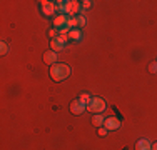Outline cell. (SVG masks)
<instances>
[{"label": "cell", "instance_id": "cell-1", "mask_svg": "<svg viewBox=\"0 0 157 150\" xmlns=\"http://www.w3.org/2000/svg\"><path fill=\"white\" fill-rule=\"evenodd\" d=\"M48 75H50L52 80L62 82V80H65V78L70 75V67L67 65V63H55V65L50 67Z\"/></svg>", "mask_w": 157, "mask_h": 150}, {"label": "cell", "instance_id": "cell-2", "mask_svg": "<svg viewBox=\"0 0 157 150\" xmlns=\"http://www.w3.org/2000/svg\"><path fill=\"white\" fill-rule=\"evenodd\" d=\"M107 108V103L104 102V99H100V97H92L90 102L87 103V110L92 112V114H104Z\"/></svg>", "mask_w": 157, "mask_h": 150}, {"label": "cell", "instance_id": "cell-3", "mask_svg": "<svg viewBox=\"0 0 157 150\" xmlns=\"http://www.w3.org/2000/svg\"><path fill=\"white\" fill-rule=\"evenodd\" d=\"M69 40V35H59L57 39L50 40V50L54 52H59V50H63L65 47V42Z\"/></svg>", "mask_w": 157, "mask_h": 150}, {"label": "cell", "instance_id": "cell-4", "mask_svg": "<svg viewBox=\"0 0 157 150\" xmlns=\"http://www.w3.org/2000/svg\"><path fill=\"white\" fill-rule=\"evenodd\" d=\"M69 15H65V13H59V15H55L54 17V28H57V30H60V28H65L67 27V24H69Z\"/></svg>", "mask_w": 157, "mask_h": 150}, {"label": "cell", "instance_id": "cell-5", "mask_svg": "<svg viewBox=\"0 0 157 150\" xmlns=\"http://www.w3.org/2000/svg\"><path fill=\"white\" fill-rule=\"evenodd\" d=\"M85 110H87V105H85L84 102H80L78 99L70 102V112H72L74 115H82Z\"/></svg>", "mask_w": 157, "mask_h": 150}, {"label": "cell", "instance_id": "cell-6", "mask_svg": "<svg viewBox=\"0 0 157 150\" xmlns=\"http://www.w3.org/2000/svg\"><path fill=\"white\" fill-rule=\"evenodd\" d=\"M40 5H42V13L47 15V17H50V15L55 13V10H57V3L55 2H47V0H44V2H40Z\"/></svg>", "mask_w": 157, "mask_h": 150}, {"label": "cell", "instance_id": "cell-7", "mask_svg": "<svg viewBox=\"0 0 157 150\" xmlns=\"http://www.w3.org/2000/svg\"><path fill=\"white\" fill-rule=\"evenodd\" d=\"M104 127L107 130H117V129H121V120L117 117H107L105 122H104Z\"/></svg>", "mask_w": 157, "mask_h": 150}, {"label": "cell", "instance_id": "cell-8", "mask_svg": "<svg viewBox=\"0 0 157 150\" xmlns=\"http://www.w3.org/2000/svg\"><path fill=\"white\" fill-rule=\"evenodd\" d=\"M57 52H54V50H47L45 54H44V62L47 63V65H55L57 63Z\"/></svg>", "mask_w": 157, "mask_h": 150}, {"label": "cell", "instance_id": "cell-9", "mask_svg": "<svg viewBox=\"0 0 157 150\" xmlns=\"http://www.w3.org/2000/svg\"><path fill=\"white\" fill-rule=\"evenodd\" d=\"M136 150H152V144L147 140V138H140L136 144Z\"/></svg>", "mask_w": 157, "mask_h": 150}, {"label": "cell", "instance_id": "cell-10", "mask_svg": "<svg viewBox=\"0 0 157 150\" xmlns=\"http://www.w3.org/2000/svg\"><path fill=\"white\" fill-rule=\"evenodd\" d=\"M104 122H105V118H104V115L102 114H97V115H94V118H92V123H94L95 127H104Z\"/></svg>", "mask_w": 157, "mask_h": 150}, {"label": "cell", "instance_id": "cell-11", "mask_svg": "<svg viewBox=\"0 0 157 150\" xmlns=\"http://www.w3.org/2000/svg\"><path fill=\"white\" fill-rule=\"evenodd\" d=\"M69 39H70V40H80V39H82V33H80V30H78V28H74V30H70V33H69Z\"/></svg>", "mask_w": 157, "mask_h": 150}, {"label": "cell", "instance_id": "cell-12", "mask_svg": "<svg viewBox=\"0 0 157 150\" xmlns=\"http://www.w3.org/2000/svg\"><path fill=\"white\" fill-rule=\"evenodd\" d=\"M67 27H69L70 30L77 28V27H78V22H77V17H70V18H69V24H67Z\"/></svg>", "mask_w": 157, "mask_h": 150}, {"label": "cell", "instance_id": "cell-13", "mask_svg": "<svg viewBox=\"0 0 157 150\" xmlns=\"http://www.w3.org/2000/svg\"><path fill=\"white\" fill-rule=\"evenodd\" d=\"M9 43L7 42H0V55H7L9 54Z\"/></svg>", "mask_w": 157, "mask_h": 150}, {"label": "cell", "instance_id": "cell-14", "mask_svg": "<svg viewBox=\"0 0 157 150\" xmlns=\"http://www.w3.org/2000/svg\"><path fill=\"white\" fill-rule=\"evenodd\" d=\"M77 22H78V27H84V25L87 24V18H85V15H77Z\"/></svg>", "mask_w": 157, "mask_h": 150}, {"label": "cell", "instance_id": "cell-15", "mask_svg": "<svg viewBox=\"0 0 157 150\" xmlns=\"http://www.w3.org/2000/svg\"><path fill=\"white\" fill-rule=\"evenodd\" d=\"M78 100H80V102H84L85 105H87L89 102H90V95H89V93H82V95L78 97Z\"/></svg>", "mask_w": 157, "mask_h": 150}, {"label": "cell", "instance_id": "cell-16", "mask_svg": "<svg viewBox=\"0 0 157 150\" xmlns=\"http://www.w3.org/2000/svg\"><path fill=\"white\" fill-rule=\"evenodd\" d=\"M47 33H48V37H50L52 40H54V39H57V37H59V35H57V33H59V30H57V28H50Z\"/></svg>", "mask_w": 157, "mask_h": 150}, {"label": "cell", "instance_id": "cell-17", "mask_svg": "<svg viewBox=\"0 0 157 150\" xmlns=\"http://www.w3.org/2000/svg\"><path fill=\"white\" fill-rule=\"evenodd\" d=\"M149 72H151V73H157V62H151V63H149Z\"/></svg>", "mask_w": 157, "mask_h": 150}, {"label": "cell", "instance_id": "cell-18", "mask_svg": "<svg viewBox=\"0 0 157 150\" xmlns=\"http://www.w3.org/2000/svg\"><path fill=\"white\" fill-rule=\"evenodd\" d=\"M107 132H109V130H107L105 127H100V129L97 130V133H99V137H105V135H107Z\"/></svg>", "mask_w": 157, "mask_h": 150}, {"label": "cell", "instance_id": "cell-19", "mask_svg": "<svg viewBox=\"0 0 157 150\" xmlns=\"http://www.w3.org/2000/svg\"><path fill=\"white\" fill-rule=\"evenodd\" d=\"M82 3V10H85V9H90L92 7V3L94 2H89V0H84V2H80Z\"/></svg>", "mask_w": 157, "mask_h": 150}, {"label": "cell", "instance_id": "cell-20", "mask_svg": "<svg viewBox=\"0 0 157 150\" xmlns=\"http://www.w3.org/2000/svg\"><path fill=\"white\" fill-rule=\"evenodd\" d=\"M152 150H157V142H155V144H152Z\"/></svg>", "mask_w": 157, "mask_h": 150}]
</instances>
